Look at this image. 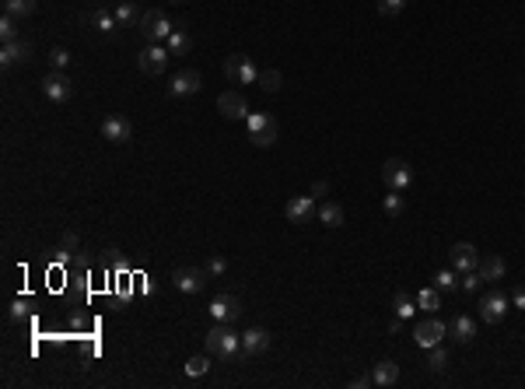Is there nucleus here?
<instances>
[{"label": "nucleus", "instance_id": "42", "mask_svg": "<svg viewBox=\"0 0 525 389\" xmlns=\"http://www.w3.org/2000/svg\"><path fill=\"white\" fill-rule=\"evenodd\" d=\"M326 193H329V182H326V179H319V182L312 186V197H326Z\"/></svg>", "mask_w": 525, "mask_h": 389}, {"label": "nucleus", "instance_id": "31", "mask_svg": "<svg viewBox=\"0 0 525 389\" xmlns=\"http://www.w3.org/2000/svg\"><path fill=\"white\" fill-rule=\"evenodd\" d=\"M36 11V0H4V14H14V18H28Z\"/></svg>", "mask_w": 525, "mask_h": 389}, {"label": "nucleus", "instance_id": "37", "mask_svg": "<svg viewBox=\"0 0 525 389\" xmlns=\"http://www.w3.org/2000/svg\"><path fill=\"white\" fill-rule=\"evenodd\" d=\"M67 63H71V53H67L63 46L49 49V67H53V71H67Z\"/></svg>", "mask_w": 525, "mask_h": 389}, {"label": "nucleus", "instance_id": "14", "mask_svg": "<svg viewBox=\"0 0 525 389\" xmlns=\"http://www.w3.org/2000/svg\"><path fill=\"white\" fill-rule=\"evenodd\" d=\"M504 316H508V299L501 291H487L480 299V319L484 323H501Z\"/></svg>", "mask_w": 525, "mask_h": 389}, {"label": "nucleus", "instance_id": "34", "mask_svg": "<svg viewBox=\"0 0 525 389\" xmlns=\"http://www.w3.org/2000/svg\"><path fill=\"white\" fill-rule=\"evenodd\" d=\"M0 39H4V43H14V39H18V18H14V14H4V18H0Z\"/></svg>", "mask_w": 525, "mask_h": 389}, {"label": "nucleus", "instance_id": "44", "mask_svg": "<svg viewBox=\"0 0 525 389\" xmlns=\"http://www.w3.org/2000/svg\"><path fill=\"white\" fill-rule=\"evenodd\" d=\"M21 316H25V305H21V302H14V305H11V319H14V323H18V319H21Z\"/></svg>", "mask_w": 525, "mask_h": 389}, {"label": "nucleus", "instance_id": "39", "mask_svg": "<svg viewBox=\"0 0 525 389\" xmlns=\"http://www.w3.org/2000/svg\"><path fill=\"white\" fill-rule=\"evenodd\" d=\"M245 123H249V133H256V130H263L266 123H274V120H270V116H263V113H249V120H245Z\"/></svg>", "mask_w": 525, "mask_h": 389}, {"label": "nucleus", "instance_id": "23", "mask_svg": "<svg viewBox=\"0 0 525 389\" xmlns=\"http://www.w3.org/2000/svg\"><path fill=\"white\" fill-rule=\"evenodd\" d=\"M182 372H186V379H203V375L210 372V354H197V358H189V361L182 365Z\"/></svg>", "mask_w": 525, "mask_h": 389}, {"label": "nucleus", "instance_id": "2", "mask_svg": "<svg viewBox=\"0 0 525 389\" xmlns=\"http://www.w3.org/2000/svg\"><path fill=\"white\" fill-rule=\"evenodd\" d=\"M137 25H140V36H144L147 43H165V39L172 36V28H175V21L165 14L162 7H151V11H144V18H140Z\"/></svg>", "mask_w": 525, "mask_h": 389}, {"label": "nucleus", "instance_id": "19", "mask_svg": "<svg viewBox=\"0 0 525 389\" xmlns=\"http://www.w3.org/2000/svg\"><path fill=\"white\" fill-rule=\"evenodd\" d=\"M448 337H452L455 344H473V337H477V323H473L469 316H455V319L448 323Z\"/></svg>", "mask_w": 525, "mask_h": 389}, {"label": "nucleus", "instance_id": "15", "mask_svg": "<svg viewBox=\"0 0 525 389\" xmlns=\"http://www.w3.org/2000/svg\"><path fill=\"white\" fill-rule=\"evenodd\" d=\"M102 137L113 140V144H126L133 137V123L126 116H105L102 120Z\"/></svg>", "mask_w": 525, "mask_h": 389}, {"label": "nucleus", "instance_id": "43", "mask_svg": "<svg viewBox=\"0 0 525 389\" xmlns=\"http://www.w3.org/2000/svg\"><path fill=\"white\" fill-rule=\"evenodd\" d=\"M400 330H403V319L393 312V319H389V333H400Z\"/></svg>", "mask_w": 525, "mask_h": 389}, {"label": "nucleus", "instance_id": "12", "mask_svg": "<svg viewBox=\"0 0 525 389\" xmlns=\"http://www.w3.org/2000/svg\"><path fill=\"white\" fill-rule=\"evenodd\" d=\"M200 88H203L200 71H179V74L172 78V85H168V95H172V98H189V95H197Z\"/></svg>", "mask_w": 525, "mask_h": 389}, {"label": "nucleus", "instance_id": "25", "mask_svg": "<svg viewBox=\"0 0 525 389\" xmlns=\"http://www.w3.org/2000/svg\"><path fill=\"white\" fill-rule=\"evenodd\" d=\"M256 85L263 88L266 95H274V91H281V85H284V78H281V71H259V78H256Z\"/></svg>", "mask_w": 525, "mask_h": 389}, {"label": "nucleus", "instance_id": "9", "mask_svg": "<svg viewBox=\"0 0 525 389\" xmlns=\"http://www.w3.org/2000/svg\"><path fill=\"white\" fill-rule=\"evenodd\" d=\"M448 263H452L455 274H466V270H477L480 266V253H477L473 242H455L448 249Z\"/></svg>", "mask_w": 525, "mask_h": 389}, {"label": "nucleus", "instance_id": "38", "mask_svg": "<svg viewBox=\"0 0 525 389\" xmlns=\"http://www.w3.org/2000/svg\"><path fill=\"white\" fill-rule=\"evenodd\" d=\"M224 270H228V259H224V256H210V259H207V274H210V277H221Z\"/></svg>", "mask_w": 525, "mask_h": 389}, {"label": "nucleus", "instance_id": "36", "mask_svg": "<svg viewBox=\"0 0 525 389\" xmlns=\"http://www.w3.org/2000/svg\"><path fill=\"white\" fill-rule=\"evenodd\" d=\"M406 11V0H378V14L382 18H396Z\"/></svg>", "mask_w": 525, "mask_h": 389}, {"label": "nucleus", "instance_id": "3", "mask_svg": "<svg viewBox=\"0 0 525 389\" xmlns=\"http://www.w3.org/2000/svg\"><path fill=\"white\" fill-rule=\"evenodd\" d=\"M168 46L165 43H147V49H140V56H137V67H140V74H147V78H162L165 71H168Z\"/></svg>", "mask_w": 525, "mask_h": 389}, {"label": "nucleus", "instance_id": "10", "mask_svg": "<svg viewBox=\"0 0 525 389\" xmlns=\"http://www.w3.org/2000/svg\"><path fill=\"white\" fill-rule=\"evenodd\" d=\"M207 312L214 316V323H239L242 319V302L235 295H217L207 305Z\"/></svg>", "mask_w": 525, "mask_h": 389}, {"label": "nucleus", "instance_id": "7", "mask_svg": "<svg viewBox=\"0 0 525 389\" xmlns=\"http://www.w3.org/2000/svg\"><path fill=\"white\" fill-rule=\"evenodd\" d=\"M382 182H385L389 190H400V193H403L406 186L413 182V169L406 165L403 158H385V165H382Z\"/></svg>", "mask_w": 525, "mask_h": 389}, {"label": "nucleus", "instance_id": "16", "mask_svg": "<svg viewBox=\"0 0 525 389\" xmlns=\"http://www.w3.org/2000/svg\"><path fill=\"white\" fill-rule=\"evenodd\" d=\"M274 344V337H270V330H263V326H249L242 333V351L245 354H266Z\"/></svg>", "mask_w": 525, "mask_h": 389}, {"label": "nucleus", "instance_id": "29", "mask_svg": "<svg viewBox=\"0 0 525 389\" xmlns=\"http://www.w3.org/2000/svg\"><path fill=\"white\" fill-rule=\"evenodd\" d=\"M427 368H431V372H445V368H448V351H445L442 344L427 347Z\"/></svg>", "mask_w": 525, "mask_h": 389}, {"label": "nucleus", "instance_id": "8", "mask_svg": "<svg viewBox=\"0 0 525 389\" xmlns=\"http://www.w3.org/2000/svg\"><path fill=\"white\" fill-rule=\"evenodd\" d=\"M442 337H448V323L435 319V316L413 326V341L424 347V351H427V347H435V344H442Z\"/></svg>", "mask_w": 525, "mask_h": 389}, {"label": "nucleus", "instance_id": "4", "mask_svg": "<svg viewBox=\"0 0 525 389\" xmlns=\"http://www.w3.org/2000/svg\"><path fill=\"white\" fill-rule=\"evenodd\" d=\"M224 78H228L232 85H256L259 67L252 63V56H245V53H232V56L224 60Z\"/></svg>", "mask_w": 525, "mask_h": 389}, {"label": "nucleus", "instance_id": "41", "mask_svg": "<svg viewBox=\"0 0 525 389\" xmlns=\"http://www.w3.org/2000/svg\"><path fill=\"white\" fill-rule=\"evenodd\" d=\"M350 386H354V389H368V386H375V383H371V375H358V379H350Z\"/></svg>", "mask_w": 525, "mask_h": 389}, {"label": "nucleus", "instance_id": "27", "mask_svg": "<svg viewBox=\"0 0 525 389\" xmlns=\"http://www.w3.org/2000/svg\"><path fill=\"white\" fill-rule=\"evenodd\" d=\"M417 305H420L424 312H438V308H442V291H438V288H424V291L417 295Z\"/></svg>", "mask_w": 525, "mask_h": 389}, {"label": "nucleus", "instance_id": "11", "mask_svg": "<svg viewBox=\"0 0 525 389\" xmlns=\"http://www.w3.org/2000/svg\"><path fill=\"white\" fill-rule=\"evenodd\" d=\"M284 214H287L291 224H308L312 217L319 214L316 197H291V200H287V207H284Z\"/></svg>", "mask_w": 525, "mask_h": 389}, {"label": "nucleus", "instance_id": "45", "mask_svg": "<svg viewBox=\"0 0 525 389\" xmlns=\"http://www.w3.org/2000/svg\"><path fill=\"white\" fill-rule=\"evenodd\" d=\"M168 4H182V0H168Z\"/></svg>", "mask_w": 525, "mask_h": 389}, {"label": "nucleus", "instance_id": "35", "mask_svg": "<svg viewBox=\"0 0 525 389\" xmlns=\"http://www.w3.org/2000/svg\"><path fill=\"white\" fill-rule=\"evenodd\" d=\"M393 312H396L400 319H410V316H413V299H410L406 291H400V295L393 299Z\"/></svg>", "mask_w": 525, "mask_h": 389}, {"label": "nucleus", "instance_id": "20", "mask_svg": "<svg viewBox=\"0 0 525 389\" xmlns=\"http://www.w3.org/2000/svg\"><path fill=\"white\" fill-rule=\"evenodd\" d=\"M371 383H375V386H396V383H400V365L389 361V358L378 361V365L371 368Z\"/></svg>", "mask_w": 525, "mask_h": 389}, {"label": "nucleus", "instance_id": "32", "mask_svg": "<svg viewBox=\"0 0 525 389\" xmlns=\"http://www.w3.org/2000/svg\"><path fill=\"white\" fill-rule=\"evenodd\" d=\"M91 25H95L98 32H113V25H116V14H109L105 7H98V11H91Z\"/></svg>", "mask_w": 525, "mask_h": 389}, {"label": "nucleus", "instance_id": "1", "mask_svg": "<svg viewBox=\"0 0 525 389\" xmlns=\"http://www.w3.org/2000/svg\"><path fill=\"white\" fill-rule=\"evenodd\" d=\"M203 347H207L210 358L228 361V358H235V354L242 351V333H235L232 323H214V326L207 330V337H203Z\"/></svg>", "mask_w": 525, "mask_h": 389}, {"label": "nucleus", "instance_id": "6", "mask_svg": "<svg viewBox=\"0 0 525 389\" xmlns=\"http://www.w3.org/2000/svg\"><path fill=\"white\" fill-rule=\"evenodd\" d=\"M217 113L224 120H249V98L239 88H228V91L217 95Z\"/></svg>", "mask_w": 525, "mask_h": 389}, {"label": "nucleus", "instance_id": "24", "mask_svg": "<svg viewBox=\"0 0 525 389\" xmlns=\"http://www.w3.org/2000/svg\"><path fill=\"white\" fill-rule=\"evenodd\" d=\"M113 14H116L120 25H133V21L144 18V14H137V7H133L130 0H113Z\"/></svg>", "mask_w": 525, "mask_h": 389}, {"label": "nucleus", "instance_id": "13", "mask_svg": "<svg viewBox=\"0 0 525 389\" xmlns=\"http://www.w3.org/2000/svg\"><path fill=\"white\" fill-rule=\"evenodd\" d=\"M42 95H46L49 102H67V98H71V78H67L63 71H49V74L42 78Z\"/></svg>", "mask_w": 525, "mask_h": 389}, {"label": "nucleus", "instance_id": "26", "mask_svg": "<svg viewBox=\"0 0 525 389\" xmlns=\"http://www.w3.org/2000/svg\"><path fill=\"white\" fill-rule=\"evenodd\" d=\"M435 288H438L442 295L459 291V274H455V270H438V274H435Z\"/></svg>", "mask_w": 525, "mask_h": 389}, {"label": "nucleus", "instance_id": "28", "mask_svg": "<svg viewBox=\"0 0 525 389\" xmlns=\"http://www.w3.org/2000/svg\"><path fill=\"white\" fill-rule=\"evenodd\" d=\"M249 137H252L256 147H274V144H277V123H266L263 130H256V133H249Z\"/></svg>", "mask_w": 525, "mask_h": 389}, {"label": "nucleus", "instance_id": "21", "mask_svg": "<svg viewBox=\"0 0 525 389\" xmlns=\"http://www.w3.org/2000/svg\"><path fill=\"white\" fill-rule=\"evenodd\" d=\"M165 46H168V53H172V56L186 53V49L193 46V39H189V25H186V21H175V28H172V36L165 39Z\"/></svg>", "mask_w": 525, "mask_h": 389}, {"label": "nucleus", "instance_id": "5", "mask_svg": "<svg viewBox=\"0 0 525 389\" xmlns=\"http://www.w3.org/2000/svg\"><path fill=\"white\" fill-rule=\"evenodd\" d=\"M207 266H175V274H172V284H175V291H182V295H200L203 288H207Z\"/></svg>", "mask_w": 525, "mask_h": 389}, {"label": "nucleus", "instance_id": "40", "mask_svg": "<svg viewBox=\"0 0 525 389\" xmlns=\"http://www.w3.org/2000/svg\"><path fill=\"white\" fill-rule=\"evenodd\" d=\"M508 302L515 305V308H522V312H525V284H519V288L511 291V299H508Z\"/></svg>", "mask_w": 525, "mask_h": 389}, {"label": "nucleus", "instance_id": "30", "mask_svg": "<svg viewBox=\"0 0 525 389\" xmlns=\"http://www.w3.org/2000/svg\"><path fill=\"white\" fill-rule=\"evenodd\" d=\"M480 284H484L480 270H466V274H459V291H466V295H477V291H480Z\"/></svg>", "mask_w": 525, "mask_h": 389}, {"label": "nucleus", "instance_id": "22", "mask_svg": "<svg viewBox=\"0 0 525 389\" xmlns=\"http://www.w3.org/2000/svg\"><path fill=\"white\" fill-rule=\"evenodd\" d=\"M316 217L323 221L326 228H340V224H343V217H347V214H343V207H340V204L326 200L323 207H319V214H316Z\"/></svg>", "mask_w": 525, "mask_h": 389}, {"label": "nucleus", "instance_id": "33", "mask_svg": "<svg viewBox=\"0 0 525 389\" xmlns=\"http://www.w3.org/2000/svg\"><path fill=\"white\" fill-rule=\"evenodd\" d=\"M382 207H385L389 217H400L403 214V193H400V190H389V197L382 200Z\"/></svg>", "mask_w": 525, "mask_h": 389}, {"label": "nucleus", "instance_id": "18", "mask_svg": "<svg viewBox=\"0 0 525 389\" xmlns=\"http://www.w3.org/2000/svg\"><path fill=\"white\" fill-rule=\"evenodd\" d=\"M477 270H480L484 284H494V281H501V277L508 274V259L497 256V253H494V256H480V266H477Z\"/></svg>", "mask_w": 525, "mask_h": 389}, {"label": "nucleus", "instance_id": "17", "mask_svg": "<svg viewBox=\"0 0 525 389\" xmlns=\"http://www.w3.org/2000/svg\"><path fill=\"white\" fill-rule=\"evenodd\" d=\"M28 60H32V43H25V39L4 43V49H0V63H4V67H14V63H28Z\"/></svg>", "mask_w": 525, "mask_h": 389}]
</instances>
